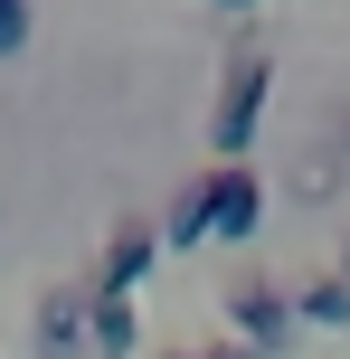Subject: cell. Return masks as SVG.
I'll return each mask as SVG.
<instances>
[{
	"mask_svg": "<svg viewBox=\"0 0 350 359\" xmlns=\"http://www.w3.org/2000/svg\"><path fill=\"white\" fill-rule=\"evenodd\" d=\"M218 10H256V0H218Z\"/></svg>",
	"mask_w": 350,
	"mask_h": 359,
	"instance_id": "cell-11",
	"label": "cell"
},
{
	"mask_svg": "<svg viewBox=\"0 0 350 359\" xmlns=\"http://www.w3.org/2000/svg\"><path fill=\"white\" fill-rule=\"evenodd\" d=\"M218 312H227V341H237V350H256V359H275L284 341H294V293H284V284H265V274H237Z\"/></svg>",
	"mask_w": 350,
	"mask_h": 359,
	"instance_id": "cell-3",
	"label": "cell"
},
{
	"mask_svg": "<svg viewBox=\"0 0 350 359\" xmlns=\"http://www.w3.org/2000/svg\"><path fill=\"white\" fill-rule=\"evenodd\" d=\"M133 341H142L133 303H123V293H95V284H86V359H133Z\"/></svg>",
	"mask_w": 350,
	"mask_h": 359,
	"instance_id": "cell-6",
	"label": "cell"
},
{
	"mask_svg": "<svg viewBox=\"0 0 350 359\" xmlns=\"http://www.w3.org/2000/svg\"><path fill=\"white\" fill-rule=\"evenodd\" d=\"M332 274H341V284H350V236H341V265H332Z\"/></svg>",
	"mask_w": 350,
	"mask_h": 359,
	"instance_id": "cell-10",
	"label": "cell"
},
{
	"mask_svg": "<svg viewBox=\"0 0 350 359\" xmlns=\"http://www.w3.org/2000/svg\"><path fill=\"white\" fill-rule=\"evenodd\" d=\"M38 359H86V284L38 293Z\"/></svg>",
	"mask_w": 350,
	"mask_h": 359,
	"instance_id": "cell-5",
	"label": "cell"
},
{
	"mask_svg": "<svg viewBox=\"0 0 350 359\" xmlns=\"http://www.w3.org/2000/svg\"><path fill=\"white\" fill-rule=\"evenodd\" d=\"M265 95H275V57L246 38L237 57H227V76H218V95H208V151L218 161H237L246 142H256V123H265Z\"/></svg>",
	"mask_w": 350,
	"mask_h": 359,
	"instance_id": "cell-2",
	"label": "cell"
},
{
	"mask_svg": "<svg viewBox=\"0 0 350 359\" xmlns=\"http://www.w3.org/2000/svg\"><path fill=\"white\" fill-rule=\"evenodd\" d=\"M256 217H265V189H256V170H237V161H218V170H199L180 198H170V217H161V255L170 246H246L256 236Z\"/></svg>",
	"mask_w": 350,
	"mask_h": 359,
	"instance_id": "cell-1",
	"label": "cell"
},
{
	"mask_svg": "<svg viewBox=\"0 0 350 359\" xmlns=\"http://www.w3.org/2000/svg\"><path fill=\"white\" fill-rule=\"evenodd\" d=\"M189 359H256V350H237V341H208V350H189Z\"/></svg>",
	"mask_w": 350,
	"mask_h": 359,
	"instance_id": "cell-9",
	"label": "cell"
},
{
	"mask_svg": "<svg viewBox=\"0 0 350 359\" xmlns=\"http://www.w3.org/2000/svg\"><path fill=\"white\" fill-rule=\"evenodd\" d=\"M294 322H322V331H350V284H341V274H313V284L294 293Z\"/></svg>",
	"mask_w": 350,
	"mask_h": 359,
	"instance_id": "cell-7",
	"label": "cell"
},
{
	"mask_svg": "<svg viewBox=\"0 0 350 359\" xmlns=\"http://www.w3.org/2000/svg\"><path fill=\"white\" fill-rule=\"evenodd\" d=\"M341 142H350V114H341Z\"/></svg>",
	"mask_w": 350,
	"mask_h": 359,
	"instance_id": "cell-12",
	"label": "cell"
},
{
	"mask_svg": "<svg viewBox=\"0 0 350 359\" xmlns=\"http://www.w3.org/2000/svg\"><path fill=\"white\" fill-rule=\"evenodd\" d=\"M29 48V0H0V57Z\"/></svg>",
	"mask_w": 350,
	"mask_h": 359,
	"instance_id": "cell-8",
	"label": "cell"
},
{
	"mask_svg": "<svg viewBox=\"0 0 350 359\" xmlns=\"http://www.w3.org/2000/svg\"><path fill=\"white\" fill-rule=\"evenodd\" d=\"M161 265V217H114V236H105V265H95V293H123L133 303V284Z\"/></svg>",
	"mask_w": 350,
	"mask_h": 359,
	"instance_id": "cell-4",
	"label": "cell"
}]
</instances>
